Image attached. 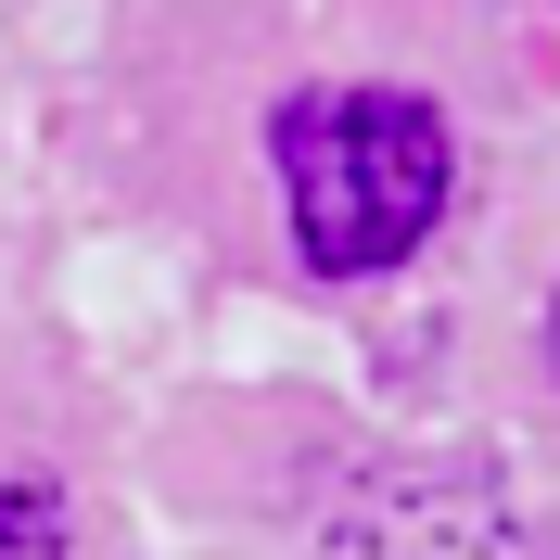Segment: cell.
Wrapping results in <instances>:
<instances>
[{
    "instance_id": "obj_1",
    "label": "cell",
    "mask_w": 560,
    "mask_h": 560,
    "mask_svg": "<svg viewBox=\"0 0 560 560\" xmlns=\"http://www.w3.org/2000/svg\"><path fill=\"white\" fill-rule=\"evenodd\" d=\"M268 153H280V205H293V243L318 280L408 268L458 191V140L420 90H293Z\"/></svg>"
},
{
    "instance_id": "obj_2",
    "label": "cell",
    "mask_w": 560,
    "mask_h": 560,
    "mask_svg": "<svg viewBox=\"0 0 560 560\" xmlns=\"http://www.w3.org/2000/svg\"><path fill=\"white\" fill-rule=\"evenodd\" d=\"M51 535H65V497H51V485H13V497H0V548H51Z\"/></svg>"
},
{
    "instance_id": "obj_3",
    "label": "cell",
    "mask_w": 560,
    "mask_h": 560,
    "mask_svg": "<svg viewBox=\"0 0 560 560\" xmlns=\"http://www.w3.org/2000/svg\"><path fill=\"white\" fill-rule=\"evenodd\" d=\"M548 357H560V306H548Z\"/></svg>"
}]
</instances>
